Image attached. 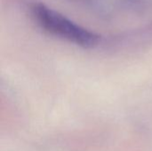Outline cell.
Instances as JSON below:
<instances>
[{
    "label": "cell",
    "mask_w": 152,
    "mask_h": 151,
    "mask_svg": "<svg viewBox=\"0 0 152 151\" xmlns=\"http://www.w3.org/2000/svg\"><path fill=\"white\" fill-rule=\"evenodd\" d=\"M29 13L40 28L53 36L84 48L94 47L100 42L99 35L43 3L31 4Z\"/></svg>",
    "instance_id": "1"
}]
</instances>
